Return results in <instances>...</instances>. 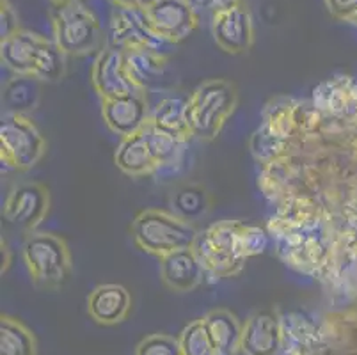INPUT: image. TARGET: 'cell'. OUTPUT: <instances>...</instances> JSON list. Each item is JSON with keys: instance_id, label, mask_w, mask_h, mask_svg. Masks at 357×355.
I'll use <instances>...</instances> for the list:
<instances>
[{"instance_id": "obj_1", "label": "cell", "mask_w": 357, "mask_h": 355, "mask_svg": "<svg viewBox=\"0 0 357 355\" xmlns=\"http://www.w3.org/2000/svg\"><path fill=\"white\" fill-rule=\"evenodd\" d=\"M242 224L240 220H222L197 234L192 249L196 250L204 273L224 279L236 275L243 269L249 258L243 250Z\"/></svg>"}, {"instance_id": "obj_2", "label": "cell", "mask_w": 357, "mask_h": 355, "mask_svg": "<svg viewBox=\"0 0 357 355\" xmlns=\"http://www.w3.org/2000/svg\"><path fill=\"white\" fill-rule=\"evenodd\" d=\"M199 231L176 213L144 210L132 224V236L137 247L153 256H165L174 250L194 247Z\"/></svg>"}, {"instance_id": "obj_3", "label": "cell", "mask_w": 357, "mask_h": 355, "mask_svg": "<svg viewBox=\"0 0 357 355\" xmlns=\"http://www.w3.org/2000/svg\"><path fill=\"white\" fill-rule=\"evenodd\" d=\"M238 94L228 80H206L189 98L190 132L201 141H213L235 110Z\"/></svg>"}, {"instance_id": "obj_4", "label": "cell", "mask_w": 357, "mask_h": 355, "mask_svg": "<svg viewBox=\"0 0 357 355\" xmlns=\"http://www.w3.org/2000/svg\"><path fill=\"white\" fill-rule=\"evenodd\" d=\"M22 256L38 288L57 289L70 278V247L57 234L32 231L25 239Z\"/></svg>"}, {"instance_id": "obj_5", "label": "cell", "mask_w": 357, "mask_h": 355, "mask_svg": "<svg viewBox=\"0 0 357 355\" xmlns=\"http://www.w3.org/2000/svg\"><path fill=\"white\" fill-rule=\"evenodd\" d=\"M54 41L71 57L103 50V32L98 20L82 0L59 4L52 13Z\"/></svg>"}, {"instance_id": "obj_6", "label": "cell", "mask_w": 357, "mask_h": 355, "mask_svg": "<svg viewBox=\"0 0 357 355\" xmlns=\"http://www.w3.org/2000/svg\"><path fill=\"white\" fill-rule=\"evenodd\" d=\"M47 142L31 117L25 114H6L0 125V158L9 167L27 171L45 155Z\"/></svg>"}, {"instance_id": "obj_7", "label": "cell", "mask_w": 357, "mask_h": 355, "mask_svg": "<svg viewBox=\"0 0 357 355\" xmlns=\"http://www.w3.org/2000/svg\"><path fill=\"white\" fill-rule=\"evenodd\" d=\"M109 47L130 50H157L164 54L171 43L155 32L144 9L118 8L110 15Z\"/></svg>"}, {"instance_id": "obj_8", "label": "cell", "mask_w": 357, "mask_h": 355, "mask_svg": "<svg viewBox=\"0 0 357 355\" xmlns=\"http://www.w3.org/2000/svg\"><path fill=\"white\" fill-rule=\"evenodd\" d=\"M144 11L155 32L171 45L189 38L199 24V13L190 0H155Z\"/></svg>"}, {"instance_id": "obj_9", "label": "cell", "mask_w": 357, "mask_h": 355, "mask_svg": "<svg viewBox=\"0 0 357 355\" xmlns=\"http://www.w3.org/2000/svg\"><path fill=\"white\" fill-rule=\"evenodd\" d=\"M50 208V194L41 183H20L9 192L4 219L22 229L34 231L45 220Z\"/></svg>"}, {"instance_id": "obj_10", "label": "cell", "mask_w": 357, "mask_h": 355, "mask_svg": "<svg viewBox=\"0 0 357 355\" xmlns=\"http://www.w3.org/2000/svg\"><path fill=\"white\" fill-rule=\"evenodd\" d=\"M91 80L102 100L141 91L130 78L125 52L114 47H105L98 52L91 70Z\"/></svg>"}, {"instance_id": "obj_11", "label": "cell", "mask_w": 357, "mask_h": 355, "mask_svg": "<svg viewBox=\"0 0 357 355\" xmlns=\"http://www.w3.org/2000/svg\"><path fill=\"white\" fill-rule=\"evenodd\" d=\"M102 116L105 125L121 137L142 132L149 125L151 110L146 102L144 91L102 100Z\"/></svg>"}, {"instance_id": "obj_12", "label": "cell", "mask_w": 357, "mask_h": 355, "mask_svg": "<svg viewBox=\"0 0 357 355\" xmlns=\"http://www.w3.org/2000/svg\"><path fill=\"white\" fill-rule=\"evenodd\" d=\"M212 34L215 43L228 54H245L255 41L252 15L243 2L212 18Z\"/></svg>"}, {"instance_id": "obj_13", "label": "cell", "mask_w": 357, "mask_h": 355, "mask_svg": "<svg viewBox=\"0 0 357 355\" xmlns=\"http://www.w3.org/2000/svg\"><path fill=\"white\" fill-rule=\"evenodd\" d=\"M283 347V325L278 312L259 309L242 327V352L245 355H278Z\"/></svg>"}, {"instance_id": "obj_14", "label": "cell", "mask_w": 357, "mask_h": 355, "mask_svg": "<svg viewBox=\"0 0 357 355\" xmlns=\"http://www.w3.org/2000/svg\"><path fill=\"white\" fill-rule=\"evenodd\" d=\"M203 273L204 269L192 247L174 250L160 258L162 281L174 292L185 293L194 289L203 281Z\"/></svg>"}, {"instance_id": "obj_15", "label": "cell", "mask_w": 357, "mask_h": 355, "mask_svg": "<svg viewBox=\"0 0 357 355\" xmlns=\"http://www.w3.org/2000/svg\"><path fill=\"white\" fill-rule=\"evenodd\" d=\"M132 299L125 286L102 285L91 292L87 311L91 318L102 325H116L126 318Z\"/></svg>"}, {"instance_id": "obj_16", "label": "cell", "mask_w": 357, "mask_h": 355, "mask_svg": "<svg viewBox=\"0 0 357 355\" xmlns=\"http://www.w3.org/2000/svg\"><path fill=\"white\" fill-rule=\"evenodd\" d=\"M126 68L130 78L141 91L157 89L167 80V55L157 50H130L125 52Z\"/></svg>"}, {"instance_id": "obj_17", "label": "cell", "mask_w": 357, "mask_h": 355, "mask_svg": "<svg viewBox=\"0 0 357 355\" xmlns=\"http://www.w3.org/2000/svg\"><path fill=\"white\" fill-rule=\"evenodd\" d=\"M43 39V36L22 29L6 41H0L2 63L16 75H34L36 59Z\"/></svg>"}, {"instance_id": "obj_18", "label": "cell", "mask_w": 357, "mask_h": 355, "mask_svg": "<svg viewBox=\"0 0 357 355\" xmlns=\"http://www.w3.org/2000/svg\"><path fill=\"white\" fill-rule=\"evenodd\" d=\"M114 160L118 169L128 176H144L158 167L144 130L130 137H123Z\"/></svg>"}, {"instance_id": "obj_19", "label": "cell", "mask_w": 357, "mask_h": 355, "mask_svg": "<svg viewBox=\"0 0 357 355\" xmlns=\"http://www.w3.org/2000/svg\"><path fill=\"white\" fill-rule=\"evenodd\" d=\"M149 123L155 128L185 142L192 135L189 123V98L169 96L160 100L157 107L151 110Z\"/></svg>"}, {"instance_id": "obj_20", "label": "cell", "mask_w": 357, "mask_h": 355, "mask_svg": "<svg viewBox=\"0 0 357 355\" xmlns=\"http://www.w3.org/2000/svg\"><path fill=\"white\" fill-rule=\"evenodd\" d=\"M203 324L217 355H236L242 350V327L235 315L215 309L203 318Z\"/></svg>"}, {"instance_id": "obj_21", "label": "cell", "mask_w": 357, "mask_h": 355, "mask_svg": "<svg viewBox=\"0 0 357 355\" xmlns=\"http://www.w3.org/2000/svg\"><path fill=\"white\" fill-rule=\"evenodd\" d=\"M40 78L34 75H16L6 86L2 103L8 114H25L40 100Z\"/></svg>"}, {"instance_id": "obj_22", "label": "cell", "mask_w": 357, "mask_h": 355, "mask_svg": "<svg viewBox=\"0 0 357 355\" xmlns=\"http://www.w3.org/2000/svg\"><path fill=\"white\" fill-rule=\"evenodd\" d=\"M0 355H38L34 334L13 317L0 320Z\"/></svg>"}, {"instance_id": "obj_23", "label": "cell", "mask_w": 357, "mask_h": 355, "mask_svg": "<svg viewBox=\"0 0 357 355\" xmlns=\"http://www.w3.org/2000/svg\"><path fill=\"white\" fill-rule=\"evenodd\" d=\"M66 71V54L57 47L55 41L45 38L34 64V77L47 82H57Z\"/></svg>"}, {"instance_id": "obj_24", "label": "cell", "mask_w": 357, "mask_h": 355, "mask_svg": "<svg viewBox=\"0 0 357 355\" xmlns=\"http://www.w3.org/2000/svg\"><path fill=\"white\" fill-rule=\"evenodd\" d=\"M171 203H173V208L178 217L189 220L201 217L206 211V208H208V197H206V192L201 187L187 185V187L174 192Z\"/></svg>"}, {"instance_id": "obj_25", "label": "cell", "mask_w": 357, "mask_h": 355, "mask_svg": "<svg viewBox=\"0 0 357 355\" xmlns=\"http://www.w3.org/2000/svg\"><path fill=\"white\" fill-rule=\"evenodd\" d=\"M146 135H148L149 146H151V151H153L155 160L158 165L171 164L180 153L183 141L176 139V137L169 135V133L162 132V130L155 128L151 123L144 128Z\"/></svg>"}, {"instance_id": "obj_26", "label": "cell", "mask_w": 357, "mask_h": 355, "mask_svg": "<svg viewBox=\"0 0 357 355\" xmlns=\"http://www.w3.org/2000/svg\"><path fill=\"white\" fill-rule=\"evenodd\" d=\"M183 355H217L203 320H196L183 328L180 336Z\"/></svg>"}, {"instance_id": "obj_27", "label": "cell", "mask_w": 357, "mask_h": 355, "mask_svg": "<svg viewBox=\"0 0 357 355\" xmlns=\"http://www.w3.org/2000/svg\"><path fill=\"white\" fill-rule=\"evenodd\" d=\"M135 355H183L180 340L165 334H151L139 343Z\"/></svg>"}, {"instance_id": "obj_28", "label": "cell", "mask_w": 357, "mask_h": 355, "mask_svg": "<svg viewBox=\"0 0 357 355\" xmlns=\"http://www.w3.org/2000/svg\"><path fill=\"white\" fill-rule=\"evenodd\" d=\"M242 243L243 250L248 254V258L252 256H258L263 254L268 247V234L265 233V229L255 224L243 222L242 224Z\"/></svg>"}, {"instance_id": "obj_29", "label": "cell", "mask_w": 357, "mask_h": 355, "mask_svg": "<svg viewBox=\"0 0 357 355\" xmlns=\"http://www.w3.org/2000/svg\"><path fill=\"white\" fill-rule=\"evenodd\" d=\"M18 31L22 29L15 6L9 0H0V41H6Z\"/></svg>"}, {"instance_id": "obj_30", "label": "cell", "mask_w": 357, "mask_h": 355, "mask_svg": "<svg viewBox=\"0 0 357 355\" xmlns=\"http://www.w3.org/2000/svg\"><path fill=\"white\" fill-rule=\"evenodd\" d=\"M331 16L342 22H350L357 15V0H326Z\"/></svg>"}, {"instance_id": "obj_31", "label": "cell", "mask_w": 357, "mask_h": 355, "mask_svg": "<svg viewBox=\"0 0 357 355\" xmlns=\"http://www.w3.org/2000/svg\"><path fill=\"white\" fill-rule=\"evenodd\" d=\"M197 13H208L212 18L224 11H229L231 8L238 6L243 0H190Z\"/></svg>"}, {"instance_id": "obj_32", "label": "cell", "mask_w": 357, "mask_h": 355, "mask_svg": "<svg viewBox=\"0 0 357 355\" xmlns=\"http://www.w3.org/2000/svg\"><path fill=\"white\" fill-rule=\"evenodd\" d=\"M112 4L118 8H135V9H146L155 0H110Z\"/></svg>"}, {"instance_id": "obj_33", "label": "cell", "mask_w": 357, "mask_h": 355, "mask_svg": "<svg viewBox=\"0 0 357 355\" xmlns=\"http://www.w3.org/2000/svg\"><path fill=\"white\" fill-rule=\"evenodd\" d=\"M55 6H59V4H68V2H73V0H52Z\"/></svg>"}, {"instance_id": "obj_34", "label": "cell", "mask_w": 357, "mask_h": 355, "mask_svg": "<svg viewBox=\"0 0 357 355\" xmlns=\"http://www.w3.org/2000/svg\"><path fill=\"white\" fill-rule=\"evenodd\" d=\"M350 24H354V25H356V27H357V15H356V16H354V18H352V20H350Z\"/></svg>"}]
</instances>
